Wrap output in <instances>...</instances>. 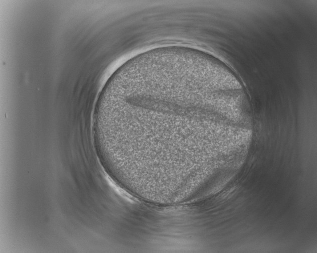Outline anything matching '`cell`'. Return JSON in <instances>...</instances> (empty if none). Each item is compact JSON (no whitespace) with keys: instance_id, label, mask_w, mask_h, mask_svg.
<instances>
[{"instance_id":"6da1fadb","label":"cell","mask_w":317,"mask_h":253,"mask_svg":"<svg viewBox=\"0 0 317 253\" xmlns=\"http://www.w3.org/2000/svg\"><path fill=\"white\" fill-rule=\"evenodd\" d=\"M215 120V111L173 99L128 108L122 126L133 155L156 167L176 169L195 163L208 150L207 139L189 130V124Z\"/></svg>"}]
</instances>
